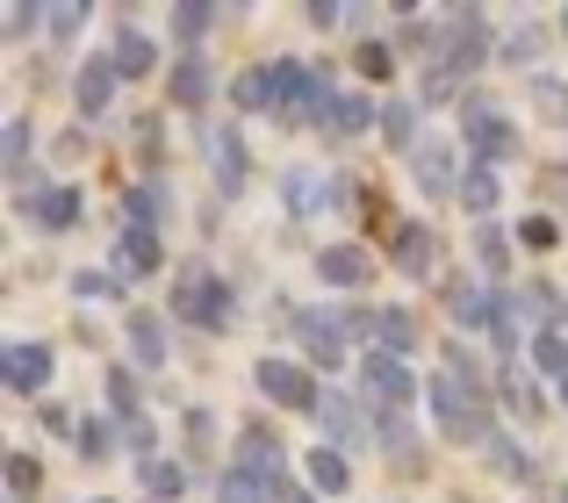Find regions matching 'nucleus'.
Here are the masks:
<instances>
[{
  "label": "nucleus",
  "mask_w": 568,
  "mask_h": 503,
  "mask_svg": "<svg viewBox=\"0 0 568 503\" xmlns=\"http://www.w3.org/2000/svg\"><path fill=\"white\" fill-rule=\"evenodd\" d=\"M425 403H432V418H439V432L454 439V446H489V439H497V424H489V389H468L460 374H432Z\"/></svg>",
  "instance_id": "obj_1"
},
{
  "label": "nucleus",
  "mask_w": 568,
  "mask_h": 503,
  "mask_svg": "<svg viewBox=\"0 0 568 503\" xmlns=\"http://www.w3.org/2000/svg\"><path fill=\"white\" fill-rule=\"evenodd\" d=\"M483 58H489V22H483V8H460V14H454V29H446L439 65L425 72V101L460 94V80H475V72H483Z\"/></svg>",
  "instance_id": "obj_2"
},
{
  "label": "nucleus",
  "mask_w": 568,
  "mask_h": 503,
  "mask_svg": "<svg viewBox=\"0 0 568 503\" xmlns=\"http://www.w3.org/2000/svg\"><path fill=\"white\" fill-rule=\"evenodd\" d=\"M281 80V123H332L338 109V86H332V65H317V58H288V65H274Z\"/></svg>",
  "instance_id": "obj_3"
},
{
  "label": "nucleus",
  "mask_w": 568,
  "mask_h": 503,
  "mask_svg": "<svg viewBox=\"0 0 568 503\" xmlns=\"http://www.w3.org/2000/svg\"><path fill=\"white\" fill-rule=\"evenodd\" d=\"M173 317L194 324V331H231V324H237V302H231V288H223L209 266H187L181 288H173Z\"/></svg>",
  "instance_id": "obj_4"
},
{
  "label": "nucleus",
  "mask_w": 568,
  "mask_h": 503,
  "mask_svg": "<svg viewBox=\"0 0 568 503\" xmlns=\"http://www.w3.org/2000/svg\"><path fill=\"white\" fill-rule=\"evenodd\" d=\"M252 381H260L266 403L295 410V418H324V403H332V396L310 381V367H295V360H260V367H252Z\"/></svg>",
  "instance_id": "obj_5"
},
{
  "label": "nucleus",
  "mask_w": 568,
  "mask_h": 503,
  "mask_svg": "<svg viewBox=\"0 0 568 503\" xmlns=\"http://www.w3.org/2000/svg\"><path fill=\"white\" fill-rule=\"evenodd\" d=\"M288 331L303 338V352H310L317 367H338V360H346V346H353V324H346V309H317V302L288 309Z\"/></svg>",
  "instance_id": "obj_6"
},
{
  "label": "nucleus",
  "mask_w": 568,
  "mask_h": 503,
  "mask_svg": "<svg viewBox=\"0 0 568 503\" xmlns=\"http://www.w3.org/2000/svg\"><path fill=\"white\" fill-rule=\"evenodd\" d=\"M361 381H367V396L382 403V418H403V410H410V396H417L410 360H396V352H375V346L361 352Z\"/></svg>",
  "instance_id": "obj_7"
},
{
  "label": "nucleus",
  "mask_w": 568,
  "mask_h": 503,
  "mask_svg": "<svg viewBox=\"0 0 568 503\" xmlns=\"http://www.w3.org/2000/svg\"><path fill=\"white\" fill-rule=\"evenodd\" d=\"M231 468H237L245 482H260L266 496H274L281 482H288V461H281V446H274V424H245V432H237Z\"/></svg>",
  "instance_id": "obj_8"
},
{
  "label": "nucleus",
  "mask_w": 568,
  "mask_h": 503,
  "mask_svg": "<svg viewBox=\"0 0 568 503\" xmlns=\"http://www.w3.org/2000/svg\"><path fill=\"white\" fill-rule=\"evenodd\" d=\"M159 266H166V245H159V230L130 224L123 238H115V266H109V274L123 280V288H130V280H144V274H159Z\"/></svg>",
  "instance_id": "obj_9"
},
{
  "label": "nucleus",
  "mask_w": 568,
  "mask_h": 503,
  "mask_svg": "<svg viewBox=\"0 0 568 503\" xmlns=\"http://www.w3.org/2000/svg\"><path fill=\"white\" fill-rule=\"evenodd\" d=\"M439 302H446V317H454L460 331H489V324H497V288H475L468 274H454V280H446V295H439Z\"/></svg>",
  "instance_id": "obj_10"
},
{
  "label": "nucleus",
  "mask_w": 568,
  "mask_h": 503,
  "mask_svg": "<svg viewBox=\"0 0 568 503\" xmlns=\"http://www.w3.org/2000/svg\"><path fill=\"white\" fill-rule=\"evenodd\" d=\"M0 381H8L14 396H37L43 381H51V352H43L37 338H14V346H0Z\"/></svg>",
  "instance_id": "obj_11"
},
{
  "label": "nucleus",
  "mask_w": 568,
  "mask_h": 503,
  "mask_svg": "<svg viewBox=\"0 0 568 503\" xmlns=\"http://www.w3.org/2000/svg\"><path fill=\"white\" fill-rule=\"evenodd\" d=\"M209 166H216V187H223V195H237V187H245L252 152H245V130H237V123H216V130H209Z\"/></svg>",
  "instance_id": "obj_12"
},
{
  "label": "nucleus",
  "mask_w": 568,
  "mask_h": 503,
  "mask_svg": "<svg viewBox=\"0 0 568 503\" xmlns=\"http://www.w3.org/2000/svg\"><path fill=\"white\" fill-rule=\"evenodd\" d=\"M460 137H468L475 166H504V158H518V123H504V115H475V123H460Z\"/></svg>",
  "instance_id": "obj_13"
},
{
  "label": "nucleus",
  "mask_w": 568,
  "mask_h": 503,
  "mask_svg": "<svg viewBox=\"0 0 568 503\" xmlns=\"http://www.w3.org/2000/svg\"><path fill=\"white\" fill-rule=\"evenodd\" d=\"M388 259H396L410 280H425L432 266H439V238H432L425 224H396V230H388Z\"/></svg>",
  "instance_id": "obj_14"
},
{
  "label": "nucleus",
  "mask_w": 568,
  "mask_h": 503,
  "mask_svg": "<svg viewBox=\"0 0 568 503\" xmlns=\"http://www.w3.org/2000/svg\"><path fill=\"white\" fill-rule=\"evenodd\" d=\"M115 80H123V72H115V58H109V51H101V58H87V65H80V80H72V101H80V115H109Z\"/></svg>",
  "instance_id": "obj_15"
},
{
  "label": "nucleus",
  "mask_w": 568,
  "mask_h": 503,
  "mask_svg": "<svg viewBox=\"0 0 568 503\" xmlns=\"http://www.w3.org/2000/svg\"><path fill=\"white\" fill-rule=\"evenodd\" d=\"M209 94H216V72H209L202 51H181L173 58V109H209Z\"/></svg>",
  "instance_id": "obj_16"
},
{
  "label": "nucleus",
  "mask_w": 568,
  "mask_h": 503,
  "mask_svg": "<svg viewBox=\"0 0 568 503\" xmlns=\"http://www.w3.org/2000/svg\"><path fill=\"white\" fill-rule=\"evenodd\" d=\"M317 280H332V288H367V280H375V259H367L361 245H324L317 252Z\"/></svg>",
  "instance_id": "obj_17"
},
{
  "label": "nucleus",
  "mask_w": 568,
  "mask_h": 503,
  "mask_svg": "<svg viewBox=\"0 0 568 503\" xmlns=\"http://www.w3.org/2000/svg\"><path fill=\"white\" fill-rule=\"evenodd\" d=\"M367 439V403L361 396H332V403H324V446H361Z\"/></svg>",
  "instance_id": "obj_18"
},
{
  "label": "nucleus",
  "mask_w": 568,
  "mask_h": 503,
  "mask_svg": "<svg viewBox=\"0 0 568 503\" xmlns=\"http://www.w3.org/2000/svg\"><path fill=\"white\" fill-rule=\"evenodd\" d=\"M22 216L37 230H72V224H80V187H43V195L22 202Z\"/></svg>",
  "instance_id": "obj_19"
},
{
  "label": "nucleus",
  "mask_w": 568,
  "mask_h": 503,
  "mask_svg": "<svg viewBox=\"0 0 568 503\" xmlns=\"http://www.w3.org/2000/svg\"><path fill=\"white\" fill-rule=\"evenodd\" d=\"M109 58H115V72H123V80H144V72H152L159 65V43L152 37H144V29H115V37H109Z\"/></svg>",
  "instance_id": "obj_20"
},
{
  "label": "nucleus",
  "mask_w": 568,
  "mask_h": 503,
  "mask_svg": "<svg viewBox=\"0 0 568 503\" xmlns=\"http://www.w3.org/2000/svg\"><path fill=\"white\" fill-rule=\"evenodd\" d=\"M410 166H417V187H425L432 202H439V195H460V181H454V152H446V144H417Z\"/></svg>",
  "instance_id": "obj_21"
},
{
  "label": "nucleus",
  "mask_w": 568,
  "mask_h": 503,
  "mask_svg": "<svg viewBox=\"0 0 568 503\" xmlns=\"http://www.w3.org/2000/svg\"><path fill=\"white\" fill-rule=\"evenodd\" d=\"M130 352H138V367H166V317L159 309H130Z\"/></svg>",
  "instance_id": "obj_22"
},
{
  "label": "nucleus",
  "mask_w": 568,
  "mask_h": 503,
  "mask_svg": "<svg viewBox=\"0 0 568 503\" xmlns=\"http://www.w3.org/2000/svg\"><path fill=\"white\" fill-rule=\"evenodd\" d=\"M231 101L245 115H260V109H281V80H274V65H252V72H237L231 80Z\"/></svg>",
  "instance_id": "obj_23"
},
{
  "label": "nucleus",
  "mask_w": 568,
  "mask_h": 503,
  "mask_svg": "<svg viewBox=\"0 0 568 503\" xmlns=\"http://www.w3.org/2000/svg\"><path fill=\"white\" fill-rule=\"evenodd\" d=\"M497 202H504L497 166H468V173H460V209H468V216H483V224H489V209H497Z\"/></svg>",
  "instance_id": "obj_24"
},
{
  "label": "nucleus",
  "mask_w": 568,
  "mask_h": 503,
  "mask_svg": "<svg viewBox=\"0 0 568 503\" xmlns=\"http://www.w3.org/2000/svg\"><path fill=\"white\" fill-rule=\"evenodd\" d=\"M410 346H417V324H410V309H396V302H388V309H375V352H396V360H403Z\"/></svg>",
  "instance_id": "obj_25"
},
{
  "label": "nucleus",
  "mask_w": 568,
  "mask_h": 503,
  "mask_svg": "<svg viewBox=\"0 0 568 503\" xmlns=\"http://www.w3.org/2000/svg\"><path fill=\"white\" fill-rule=\"evenodd\" d=\"M166 209H173V202H166V187H159V181H138L123 195V216H130V224H144V230L166 224Z\"/></svg>",
  "instance_id": "obj_26"
},
{
  "label": "nucleus",
  "mask_w": 568,
  "mask_h": 503,
  "mask_svg": "<svg viewBox=\"0 0 568 503\" xmlns=\"http://www.w3.org/2000/svg\"><path fill=\"white\" fill-rule=\"evenodd\" d=\"M303 468H310V490H317V496H338L353 482V468H346V453H338V446H317Z\"/></svg>",
  "instance_id": "obj_27"
},
{
  "label": "nucleus",
  "mask_w": 568,
  "mask_h": 503,
  "mask_svg": "<svg viewBox=\"0 0 568 503\" xmlns=\"http://www.w3.org/2000/svg\"><path fill=\"white\" fill-rule=\"evenodd\" d=\"M0 152H8V181L22 187V202H29V187H37V173H29V123L0 130Z\"/></svg>",
  "instance_id": "obj_28"
},
{
  "label": "nucleus",
  "mask_w": 568,
  "mask_h": 503,
  "mask_svg": "<svg viewBox=\"0 0 568 503\" xmlns=\"http://www.w3.org/2000/svg\"><path fill=\"white\" fill-rule=\"evenodd\" d=\"M144 490H152V503H181V496H187V468H181V461H159V453H152V461H144Z\"/></svg>",
  "instance_id": "obj_29"
},
{
  "label": "nucleus",
  "mask_w": 568,
  "mask_h": 503,
  "mask_svg": "<svg viewBox=\"0 0 568 503\" xmlns=\"http://www.w3.org/2000/svg\"><path fill=\"white\" fill-rule=\"evenodd\" d=\"M382 137H388V152H417V101H388Z\"/></svg>",
  "instance_id": "obj_30"
},
{
  "label": "nucleus",
  "mask_w": 568,
  "mask_h": 503,
  "mask_svg": "<svg viewBox=\"0 0 568 503\" xmlns=\"http://www.w3.org/2000/svg\"><path fill=\"white\" fill-rule=\"evenodd\" d=\"M483 453H489V468H497L504 482H532V475H540V468H532V453H526V446H511V439H504V432L489 439Z\"/></svg>",
  "instance_id": "obj_31"
},
{
  "label": "nucleus",
  "mask_w": 568,
  "mask_h": 503,
  "mask_svg": "<svg viewBox=\"0 0 568 503\" xmlns=\"http://www.w3.org/2000/svg\"><path fill=\"white\" fill-rule=\"evenodd\" d=\"M489 338H497L504 367H518V295L511 288H497V324H489Z\"/></svg>",
  "instance_id": "obj_32"
},
{
  "label": "nucleus",
  "mask_w": 568,
  "mask_h": 503,
  "mask_svg": "<svg viewBox=\"0 0 568 503\" xmlns=\"http://www.w3.org/2000/svg\"><path fill=\"white\" fill-rule=\"evenodd\" d=\"M317 202H332V187H324L317 173H288V181H281V209L310 216V209H317Z\"/></svg>",
  "instance_id": "obj_33"
},
{
  "label": "nucleus",
  "mask_w": 568,
  "mask_h": 503,
  "mask_svg": "<svg viewBox=\"0 0 568 503\" xmlns=\"http://www.w3.org/2000/svg\"><path fill=\"white\" fill-rule=\"evenodd\" d=\"M475 259H483L489 280H504V274H511V238H504L497 224H483V230H475Z\"/></svg>",
  "instance_id": "obj_34"
},
{
  "label": "nucleus",
  "mask_w": 568,
  "mask_h": 503,
  "mask_svg": "<svg viewBox=\"0 0 568 503\" xmlns=\"http://www.w3.org/2000/svg\"><path fill=\"white\" fill-rule=\"evenodd\" d=\"M497 403L504 410H518V418H540V389H532L518 367H504V381H497Z\"/></svg>",
  "instance_id": "obj_35"
},
{
  "label": "nucleus",
  "mask_w": 568,
  "mask_h": 503,
  "mask_svg": "<svg viewBox=\"0 0 568 503\" xmlns=\"http://www.w3.org/2000/svg\"><path fill=\"white\" fill-rule=\"evenodd\" d=\"M367 123H382L375 101H367V94H338V109H332V130H338V137H361Z\"/></svg>",
  "instance_id": "obj_36"
},
{
  "label": "nucleus",
  "mask_w": 568,
  "mask_h": 503,
  "mask_svg": "<svg viewBox=\"0 0 568 503\" xmlns=\"http://www.w3.org/2000/svg\"><path fill=\"white\" fill-rule=\"evenodd\" d=\"M209 29H216V0H181V8H173V37L181 43L209 37Z\"/></svg>",
  "instance_id": "obj_37"
},
{
  "label": "nucleus",
  "mask_w": 568,
  "mask_h": 503,
  "mask_svg": "<svg viewBox=\"0 0 568 503\" xmlns=\"http://www.w3.org/2000/svg\"><path fill=\"white\" fill-rule=\"evenodd\" d=\"M532 109H540L547 123H568V80H555V72H532Z\"/></svg>",
  "instance_id": "obj_38"
},
{
  "label": "nucleus",
  "mask_w": 568,
  "mask_h": 503,
  "mask_svg": "<svg viewBox=\"0 0 568 503\" xmlns=\"http://www.w3.org/2000/svg\"><path fill=\"white\" fill-rule=\"evenodd\" d=\"M540 51H547V29H532V22H518L504 37V65H540Z\"/></svg>",
  "instance_id": "obj_39"
},
{
  "label": "nucleus",
  "mask_w": 568,
  "mask_h": 503,
  "mask_svg": "<svg viewBox=\"0 0 568 503\" xmlns=\"http://www.w3.org/2000/svg\"><path fill=\"white\" fill-rule=\"evenodd\" d=\"M101 389H109V418H138V374H130V367H109V374H101Z\"/></svg>",
  "instance_id": "obj_40"
},
{
  "label": "nucleus",
  "mask_w": 568,
  "mask_h": 503,
  "mask_svg": "<svg viewBox=\"0 0 568 503\" xmlns=\"http://www.w3.org/2000/svg\"><path fill=\"white\" fill-rule=\"evenodd\" d=\"M115 439H123V446L138 453V461H152V446H159V424L138 410V418H115Z\"/></svg>",
  "instance_id": "obj_41"
},
{
  "label": "nucleus",
  "mask_w": 568,
  "mask_h": 503,
  "mask_svg": "<svg viewBox=\"0 0 568 503\" xmlns=\"http://www.w3.org/2000/svg\"><path fill=\"white\" fill-rule=\"evenodd\" d=\"M43 490V468H37V453H8V496L22 503V496H37Z\"/></svg>",
  "instance_id": "obj_42"
},
{
  "label": "nucleus",
  "mask_w": 568,
  "mask_h": 503,
  "mask_svg": "<svg viewBox=\"0 0 568 503\" xmlns=\"http://www.w3.org/2000/svg\"><path fill=\"white\" fill-rule=\"evenodd\" d=\"M353 65L367 72V80H388V72H396V43H382V37H367L361 51H353Z\"/></svg>",
  "instance_id": "obj_43"
},
{
  "label": "nucleus",
  "mask_w": 568,
  "mask_h": 503,
  "mask_svg": "<svg viewBox=\"0 0 568 503\" xmlns=\"http://www.w3.org/2000/svg\"><path fill=\"white\" fill-rule=\"evenodd\" d=\"M532 360H540L547 374L568 381V331H540V338H532Z\"/></svg>",
  "instance_id": "obj_44"
},
{
  "label": "nucleus",
  "mask_w": 568,
  "mask_h": 503,
  "mask_svg": "<svg viewBox=\"0 0 568 503\" xmlns=\"http://www.w3.org/2000/svg\"><path fill=\"white\" fill-rule=\"evenodd\" d=\"M43 29H51V43H72V37L87 29V0H65V8H51V22H43Z\"/></svg>",
  "instance_id": "obj_45"
},
{
  "label": "nucleus",
  "mask_w": 568,
  "mask_h": 503,
  "mask_svg": "<svg viewBox=\"0 0 568 503\" xmlns=\"http://www.w3.org/2000/svg\"><path fill=\"white\" fill-rule=\"evenodd\" d=\"M72 295H80V302H109V295H123V280H115V274H94V266H87V274H72Z\"/></svg>",
  "instance_id": "obj_46"
},
{
  "label": "nucleus",
  "mask_w": 568,
  "mask_h": 503,
  "mask_svg": "<svg viewBox=\"0 0 568 503\" xmlns=\"http://www.w3.org/2000/svg\"><path fill=\"white\" fill-rule=\"evenodd\" d=\"M518 245H526V252H555V245H561L555 216H526V224H518Z\"/></svg>",
  "instance_id": "obj_47"
},
{
  "label": "nucleus",
  "mask_w": 568,
  "mask_h": 503,
  "mask_svg": "<svg viewBox=\"0 0 568 503\" xmlns=\"http://www.w3.org/2000/svg\"><path fill=\"white\" fill-rule=\"evenodd\" d=\"M209 446H216V418H209V410H187V453L209 461Z\"/></svg>",
  "instance_id": "obj_48"
},
{
  "label": "nucleus",
  "mask_w": 568,
  "mask_h": 503,
  "mask_svg": "<svg viewBox=\"0 0 568 503\" xmlns=\"http://www.w3.org/2000/svg\"><path fill=\"white\" fill-rule=\"evenodd\" d=\"M216 503H266V490H260V482H245V475L231 468V475L216 482Z\"/></svg>",
  "instance_id": "obj_49"
},
{
  "label": "nucleus",
  "mask_w": 568,
  "mask_h": 503,
  "mask_svg": "<svg viewBox=\"0 0 568 503\" xmlns=\"http://www.w3.org/2000/svg\"><path fill=\"white\" fill-rule=\"evenodd\" d=\"M109 439H115V424H80V453H87V461H101Z\"/></svg>",
  "instance_id": "obj_50"
},
{
  "label": "nucleus",
  "mask_w": 568,
  "mask_h": 503,
  "mask_svg": "<svg viewBox=\"0 0 568 503\" xmlns=\"http://www.w3.org/2000/svg\"><path fill=\"white\" fill-rule=\"evenodd\" d=\"M37 418H43V432H51V439H72V410L65 403H43Z\"/></svg>",
  "instance_id": "obj_51"
},
{
  "label": "nucleus",
  "mask_w": 568,
  "mask_h": 503,
  "mask_svg": "<svg viewBox=\"0 0 568 503\" xmlns=\"http://www.w3.org/2000/svg\"><path fill=\"white\" fill-rule=\"evenodd\" d=\"M37 22H51V14H37V0H22V8L8 14V37H29V29H37Z\"/></svg>",
  "instance_id": "obj_52"
},
{
  "label": "nucleus",
  "mask_w": 568,
  "mask_h": 503,
  "mask_svg": "<svg viewBox=\"0 0 568 503\" xmlns=\"http://www.w3.org/2000/svg\"><path fill=\"white\" fill-rule=\"evenodd\" d=\"M138 152H144V166H159V123H152V115L138 123Z\"/></svg>",
  "instance_id": "obj_53"
},
{
  "label": "nucleus",
  "mask_w": 568,
  "mask_h": 503,
  "mask_svg": "<svg viewBox=\"0 0 568 503\" xmlns=\"http://www.w3.org/2000/svg\"><path fill=\"white\" fill-rule=\"evenodd\" d=\"M396 51H432V29H425V22H417V29H403V37H396Z\"/></svg>",
  "instance_id": "obj_54"
},
{
  "label": "nucleus",
  "mask_w": 568,
  "mask_h": 503,
  "mask_svg": "<svg viewBox=\"0 0 568 503\" xmlns=\"http://www.w3.org/2000/svg\"><path fill=\"white\" fill-rule=\"evenodd\" d=\"M274 503H310V490H303V482L288 475V482H281V490H274Z\"/></svg>",
  "instance_id": "obj_55"
},
{
  "label": "nucleus",
  "mask_w": 568,
  "mask_h": 503,
  "mask_svg": "<svg viewBox=\"0 0 568 503\" xmlns=\"http://www.w3.org/2000/svg\"><path fill=\"white\" fill-rule=\"evenodd\" d=\"M561 37H568V8H561Z\"/></svg>",
  "instance_id": "obj_56"
},
{
  "label": "nucleus",
  "mask_w": 568,
  "mask_h": 503,
  "mask_svg": "<svg viewBox=\"0 0 568 503\" xmlns=\"http://www.w3.org/2000/svg\"><path fill=\"white\" fill-rule=\"evenodd\" d=\"M561 410H568V381H561Z\"/></svg>",
  "instance_id": "obj_57"
},
{
  "label": "nucleus",
  "mask_w": 568,
  "mask_h": 503,
  "mask_svg": "<svg viewBox=\"0 0 568 503\" xmlns=\"http://www.w3.org/2000/svg\"><path fill=\"white\" fill-rule=\"evenodd\" d=\"M101 503H115V496H101Z\"/></svg>",
  "instance_id": "obj_58"
},
{
  "label": "nucleus",
  "mask_w": 568,
  "mask_h": 503,
  "mask_svg": "<svg viewBox=\"0 0 568 503\" xmlns=\"http://www.w3.org/2000/svg\"><path fill=\"white\" fill-rule=\"evenodd\" d=\"M561 503H568V490H561Z\"/></svg>",
  "instance_id": "obj_59"
}]
</instances>
